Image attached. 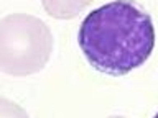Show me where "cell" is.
<instances>
[{"mask_svg":"<svg viewBox=\"0 0 158 118\" xmlns=\"http://www.w3.org/2000/svg\"><path fill=\"white\" fill-rule=\"evenodd\" d=\"M109 118H125V116H117V115H115V116H109Z\"/></svg>","mask_w":158,"mask_h":118,"instance_id":"cell-5","label":"cell"},{"mask_svg":"<svg viewBox=\"0 0 158 118\" xmlns=\"http://www.w3.org/2000/svg\"><path fill=\"white\" fill-rule=\"evenodd\" d=\"M77 43L96 71L114 77L125 76L143 66L153 53L155 25L137 2L114 0L86 15Z\"/></svg>","mask_w":158,"mask_h":118,"instance_id":"cell-1","label":"cell"},{"mask_svg":"<svg viewBox=\"0 0 158 118\" xmlns=\"http://www.w3.org/2000/svg\"><path fill=\"white\" fill-rule=\"evenodd\" d=\"M92 0H41L48 15L58 20H71L84 12Z\"/></svg>","mask_w":158,"mask_h":118,"instance_id":"cell-3","label":"cell"},{"mask_svg":"<svg viewBox=\"0 0 158 118\" xmlns=\"http://www.w3.org/2000/svg\"><path fill=\"white\" fill-rule=\"evenodd\" d=\"M153 118H158V112H156V113H155V116H153Z\"/></svg>","mask_w":158,"mask_h":118,"instance_id":"cell-6","label":"cell"},{"mask_svg":"<svg viewBox=\"0 0 158 118\" xmlns=\"http://www.w3.org/2000/svg\"><path fill=\"white\" fill-rule=\"evenodd\" d=\"M0 118H30V115L13 100L0 97Z\"/></svg>","mask_w":158,"mask_h":118,"instance_id":"cell-4","label":"cell"},{"mask_svg":"<svg viewBox=\"0 0 158 118\" xmlns=\"http://www.w3.org/2000/svg\"><path fill=\"white\" fill-rule=\"evenodd\" d=\"M53 34L43 20L12 13L0 20V71L15 77L31 76L48 64Z\"/></svg>","mask_w":158,"mask_h":118,"instance_id":"cell-2","label":"cell"}]
</instances>
